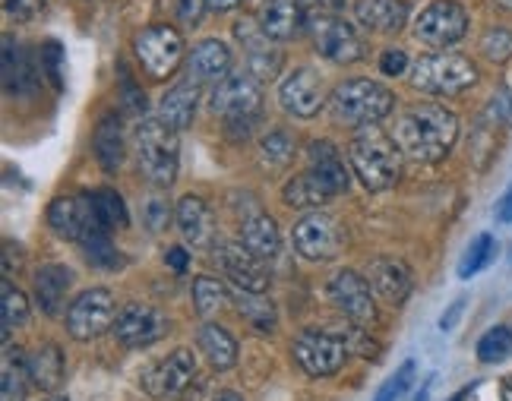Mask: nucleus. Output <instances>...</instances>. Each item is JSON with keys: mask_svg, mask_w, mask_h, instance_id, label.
I'll use <instances>...</instances> for the list:
<instances>
[{"mask_svg": "<svg viewBox=\"0 0 512 401\" xmlns=\"http://www.w3.org/2000/svg\"><path fill=\"white\" fill-rule=\"evenodd\" d=\"M389 136L396 139V146L411 162H443L459 139V117L449 108L440 105H411L405 108Z\"/></svg>", "mask_w": 512, "mask_h": 401, "instance_id": "obj_1", "label": "nucleus"}, {"mask_svg": "<svg viewBox=\"0 0 512 401\" xmlns=\"http://www.w3.org/2000/svg\"><path fill=\"white\" fill-rule=\"evenodd\" d=\"M348 162L370 193H383L389 187H396V180L402 174V152L396 146V139L383 133L377 124L361 127L351 136Z\"/></svg>", "mask_w": 512, "mask_h": 401, "instance_id": "obj_2", "label": "nucleus"}, {"mask_svg": "<svg viewBox=\"0 0 512 401\" xmlns=\"http://www.w3.org/2000/svg\"><path fill=\"white\" fill-rule=\"evenodd\" d=\"M133 149L149 184H174L177 168H181V130L168 127L162 117H143L133 130Z\"/></svg>", "mask_w": 512, "mask_h": 401, "instance_id": "obj_3", "label": "nucleus"}, {"mask_svg": "<svg viewBox=\"0 0 512 401\" xmlns=\"http://www.w3.org/2000/svg\"><path fill=\"white\" fill-rule=\"evenodd\" d=\"M212 114L225 120L234 139H247L263 117V83L250 73H228L219 86L212 89Z\"/></svg>", "mask_w": 512, "mask_h": 401, "instance_id": "obj_4", "label": "nucleus"}, {"mask_svg": "<svg viewBox=\"0 0 512 401\" xmlns=\"http://www.w3.org/2000/svg\"><path fill=\"white\" fill-rule=\"evenodd\" d=\"M329 108L336 120L351 127H373L396 111V95H392L377 79H348L329 95Z\"/></svg>", "mask_w": 512, "mask_h": 401, "instance_id": "obj_5", "label": "nucleus"}, {"mask_svg": "<svg viewBox=\"0 0 512 401\" xmlns=\"http://www.w3.org/2000/svg\"><path fill=\"white\" fill-rule=\"evenodd\" d=\"M133 54H136V64L140 70L162 83V79L174 76L177 67L187 64V48H184V35L177 32L174 26L165 23H155L146 26L140 35L133 38Z\"/></svg>", "mask_w": 512, "mask_h": 401, "instance_id": "obj_6", "label": "nucleus"}, {"mask_svg": "<svg viewBox=\"0 0 512 401\" xmlns=\"http://www.w3.org/2000/svg\"><path fill=\"white\" fill-rule=\"evenodd\" d=\"M478 83V67L462 54H427L411 67V86L427 95H462Z\"/></svg>", "mask_w": 512, "mask_h": 401, "instance_id": "obj_7", "label": "nucleus"}, {"mask_svg": "<svg viewBox=\"0 0 512 401\" xmlns=\"http://www.w3.org/2000/svg\"><path fill=\"white\" fill-rule=\"evenodd\" d=\"M307 32L317 54L326 57L329 64H358L364 57V38L336 13H310Z\"/></svg>", "mask_w": 512, "mask_h": 401, "instance_id": "obj_8", "label": "nucleus"}, {"mask_svg": "<svg viewBox=\"0 0 512 401\" xmlns=\"http://www.w3.org/2000/svg\"><path fill=\"white\" fill-rule=\"evenodd\" d=\"M114 319H117L114 294L108 288H89L67 307L64 323H67L70 338H76V342H92V338L114 329Z\"/></svg>", "mask_w": 512, "mask_h": 401, "instance_id": "obj_9", "label": "nucleus"}, {"mask_svg": "<svg viewBox=\"0 0 512 401\" xmlns=\"http://www.w3.org/2000/svg\"><path fill=\"white\" fill-rule=\"evenodd\" d=\"M468 35V13L456 0H433L415 19V38L427 48L459 45Z\"/></svg>", "mask_w": 512, "mask_h": 401, "instance_id": "obj_10", "label": "nucleus"}, {"mask_svg": "<svg viewBox=\"0 0 512 401\" xmlns=\"http://www.w3.org/2000/svg\"><path fill=\"white\" fill-rule=\"evenodd\" d=\"M294 360H298V367L307 373V376H336L345 360H348V345L345 338L339 335H329V332H320V329H307L294 338V348H291Z\"/></svg>", "mask_w": 512, "mask_h": 401, "instance_id": "obj_11", "label": "nucleus"}, {"mask_svg": "<svg viewBox=\"0 0 512 401\" xmlns=\"http://www.w3.org/2000/svg\"><path fill=\"white\" fill-rule=\"evenodd\" d=\"M291 244L304 259H310V263H329V259L339 256V250L345 244V231L339 228V222L332 215L310 212L294 225Z\"/></svg>", "mask_w": 512, "mask_h": 401, "instance_id": "obj_12", "label": "nucleus"}, {"mask_svg": "<svg viewBox=\"0 0 512 401\" xmlns=\"http://www.w3.org/2000/svg\"><path fill=\"white\" fill-rule=\"evenodd\" d=\"M196 379V360L187 348L171 351L165 360L143 370L140 383L155 401H181Z\"/></svg>", "mask_w": 512, "mask_h": 401, "instance_id": "obj_13", "label": "nucleus"}, {"mask_svg": "<svg viewBox=\"0 0 512 401\" xmlns=\"http://www.w3.org/2000/svg\"><path fill=\"white\" fill-rule=\"evenodd\" d=\"M212 263L219 266V272L228 278L234 288H244V291H266L269 288V269H266V259L256 256L244 240L241 244H219L212 247Z\"/></svg>", "mask_w": 512, "mask_h": 401, "instance_id": "obj_14", "label": "nucleus"}, {"mask_svg": "<svg viewBox=\"0 0 512 401\" xmlns=\"http://www.w3.org/2000/svg\"><path fill=\"white\" fill-rule=\"evenodd\" d=\"M48 225L57 237L64 240H76L83 244V237H89L92 231L105 228L102 218H98L92 196L89 193H70V196H57L48 206Z\"/></svg>", "mask_w": 512, "mask_h": 401, "instance_id": "obj_15", "label": "nucleus"}, {"mask_svg": "<svg viewBox=\"0 0 512 401\" xmlns=\"http://www.w3.org/2000/svg\"><path fill=\"white\" fill-rule=\"evenodd\" d=\"M114 338L130 351H143L155 342H162L168 332V319L162 310L149 304H130L114 319Z\"/></svg>", "mask_w": 512, "mask_h": 401, "instance_id": "obj_16", "label": "nucleus"}, {"mask_svg": "<svg viewBox=\"0 0 512 401\" xmlns=\"http://www.w3.org/2000/svg\"><path fill=\"white\" fill-rule=\"evenodd\" d=\"M234 35H238V42L244 45V57H247V73L253 79H275L282 73V51L272 45V38L263 32V26L256 23V16H244L238 19V26H234Z\"/></svg>", "mask_w": 512, "mask_h": 401, "instance_id": "obj_17", "label": "nucleus"}, {"mask_svg": "<svg viewBox=\"0 0 512 401\" xmlns=\"http://www.w3.org/2000/svg\"><path fill=\"white\" fill-rule=\"evenodd\" d=\"M329 300L336 304L354 326H370L377 323V307H373V294H370V282L364 275L342 269L332 275L329 282Z\"/></svg>", "mask_w": 512, "mask_h": 401, "instance_id": "obj_18", "label": "nucleus"}, {"mask_svg": "<svg viewBox=\"0 0 512 401\" xmlns=\"http://www.w3.org/2000/svg\"><path fill=\"white\" fill-rule=\"evenodd\" d=\"M279 105L291 114V117H317L323 108V86L317 70L310 67H298L291 70L282 83H279Z\"/></svg>", "mask_w": 512, "mask_h": 401, "instance_id": "obj_19", "label": "nucleus"}, {"mask_svg": "<svg viewBox=\"0 0 512 401\" xmlns=\"http://www.w3.org/2000/svg\"><path fill=\"white\" fill-rule=\"evenodd\" d=\"M231 73V48L219 38H203L187 51V79L196 86H219Z\"/></svg>", "mask_w": 512, "mask_h": 401, "instance_id": "obj_20", "label": "nucleus"}, {"mask_svg": "<svg viewBox=\"0 0 512 401\" xmlns=\"http://www.w3.org/2000/svg\"><path fill=\"white\" fill-rule=\"evenodd\" d=\"M174 222L181 228L184 240L193 250H206L215 244V215L206 199L200 196H184L174 209Z\"/></svg>", "mask_w": 512, "mask_h": 401, "instance_id": "obj_21", "label": "nucleus"}, {"mask_svg": "<svg viewBox=\"0 0 512 401\" xmlns=\"http://www.w3.org/2000/svg\"><path fill=\"white\" fill-rule=\"evenodd\" d=\"M253 16L272 42H288L307 26V13L298 0H263Z\"/></svg>", "mask_w": 512, "mask_h": 401, "instance_id": "obj_22", "label": "nucleus"}, {"mask_svg": "<svg viewBox=\"0 0 512 401\" xmlns=\"http://www.w3.org/2000/svg\"><path fill=\"white\" fill-rule=\"evenodd\" d=\"M0 64H4V89H7V95L26 98V95L35 92L38 70L32 64V54L26 51L23 42H16L13 35H4V57H0Z\"/></svg>", "mask_w": 512, "mask_h": 401, "instance_id": "obj_23", "label": "nucleus"}, {"mask_svg": "<svg viewBox=\"0 0 512 401\" xmlns=\"http://www.w3.org/2000/svg\"><path fill=\"white\" fill-rule=\"evenodd\" d=\"M35 304L45 316H57L67 307V294L73 288V272L61 263H45L35 272Z\"/></svg>", "mask_w": 512, "mask_h": 401, "instance_id": "obj_24", "label": "nucleus"}, {"mask_svg": "<svg viewBox=\"0 0 512 401\" xmlns=\"http://www.w3.org/2000/svg\"><path fill=\"white\" fill-rule=\"evenodd\" d=\"M307 171L313 177H320L323 184L332 190V196H339L351 187V177H348V168L342 162L339 149L326 143V139H313L307 146Z\"/></svg>", "mask_w": 512, "mask_h": 401, "instance_id": "obj_25", "label": "nucleus"}, {"mask_svg": "<svg viewBox=\"0 0 512 401\" xmlns=\"http://www.w3.org/2000/svg\"><path fill=\"white\" fill-rule=\"evenodd\" d=\"M367 282L373 291H380L389 304H405V297L411 294V272L396 256L373 259L367 266Z\"/></svg>", "mask_w": 512, "mask_h": 401, "instance_id": "obj_26", "label": "nucleus"}, {"mask_svg": "<svg viewBox=\"0 0 512 401\" xmlns=\"http://www.w3.org/2000/svg\"><path fill=\"white\" fill-rule=\"evenodd\" d=\"M354 19L370 32L392 35L405 29L408 4L405 0H358V4H354Z\"/></svg>", "mask_w": 512, "mask_h": 401, "instance_id": "obj_27", "label": "nucleus"}, {"mask_svg": "<svg viewBox=\"0 0 512 401\" xmlns=\"http://www.w3.org/2000/svg\"><path fill=\"white\" fill-rule=\"evenodd\" d=\"M92 149L98 165H102L108 174H114L117 168L124 165V155H127V139H124V124L117 114H105L98 120L95 136H92Z\"/></svg>", "mask_w": 512, "mask_h": 401, "instance_id": "obj_28", "label": "nucleus"}, {"mask_svg": "<svg viewBox=\"0 0 512 401\" xmlns=\"http://www.w3.org/2000/svg\"><path fill=\"white\" fill-rule=\"evenodd\" d=\"M67 376V360H64V351L45 342L42 348H35L32 357H29V383L42 392H57Z\"/></svg>", "mask_w": 512, "mask_h": 401, "instance_id": "obj_29", "label": "nucleus"}, {"mask_svg": "<svg viewBox=\"0 0 512 401\" xmlns=\"http://www.w3.org/2000/svg\"><path fill=\"white\" fill-rule=\"evenodd\" d=\"M241 237L256 256L266 259V263H272V259L282 253V231L275 225V218H269L266 212L247 215L241 225Z\"/></svg>", "mask_w": 512, "mask_h": 401, "instance_id": "obj_30", "label": "nucleus"}, {"mask_svg": "<svg viewBox=\"0 0 512 401\" xmlns=\"http://www.w3.org/2000/svg\"><path fill=\"white\" fill-rule=\"evenodd\" d=\"M196 105H200V86L187 79V83H177L174 89L165 92L159 105V117L174 130H187L196 117Z\"/></svg>", "mask_w": 512, "mask_h": 401, "instance_id": "obj_31", "label": "nucleus"}, {"mask_svg": "<svg viewBox=\"0 0 512 401\" xmlns=\"http://www.w3.org/2000/svg\"><path fill=\"white\" fill-rule=\"evenodd\" d=\"M282 199L285 206L301 209V212H320V206H326L332 199V190L323 184L320 177H313L310 171L291 177L288 184L282 187Z\"/></svg>", "mask_w": 512, "mask_h": 401, "instance_id": "obj_32", "label": "nucleus"}, {"mask_svg": "<svg viewBox=\"0 0 512 401\" xmlns=\"http://www.w3.org/2000/svg\"><path fill=\"white\" fill-rule=\"evenodd\" d=\"M196 342H200L203 357L215 370H231L238 364V338H234L225 326L206 323L200 329V335H196Z\"/></svg>", "mask_w": 512, "mask_h": 401, "instance_id": "obj_33", "label": "nucleus"}, {"mask_svg": "<svg viewBox=\"0 0 512 401\" xmlns=\"http://www.w3.org/2000/svg\"><path fill=\"white\" fill-rule=\"evenodd\" d=\"M231 304L238 307L244 323H250L260 335H269L279 323V316H275V304L266 300L260 291H244V288H234L231 291Z\"/></svg>", "mask_w": 512, "mask_h": 401, "instance_id": "obj_34", "label": "nucleus"}, {"mask_svg": "<svg viewBox=\"0 0 512 401\" xmlns=\"http://www.w3.org/2000/svg\"><path fill=\"white\" fill-rule=\"evenodd\" d=\"M29 360L26 354L7 342L4 348V373H0V401H26Z\"/></svg>", "mask_w": 512, "mask_h": 401, "instance_id": "obj_35", "label": "nucleus"}, {"mask_svg": "<svg viewBox=\"0 0 512 401\" xmlns=\"http://www.w3.org/2000/svg\"><path fill=\"white\" fill-rule=\"evenodd\" d=\"M190 294H193V307H196V313H200V316H209L215 310H222L228 300H231L228 285L225 282H215V278H209V275L193 278Z\"/></svg>", "mask_w": 512, "mask_h": 401, "instance_id": "obj_36", "label": "nucleus"}, {"mask_svg": "<svg viewBox=\"0 0 512 401\" xmlns=\"http://www.w3.org/2000/svg\"><path fill=\"white\" fill-rule=\"evenodd\" d=\"M0 319H4V338L10 342V332L19 329L29 319V297L13 288L7 278L4 285H0Z\"/></svg>", "mask_w": 512, "mask_h": 401, "instance_id": "obj_37", "label": "nucleus"}, {"mask_svg": "<svg viewBox=\"0 0 512 401\" xmlns=\"http://www.w3.org/2000/svg\"><path fill=\"white\" fill-rule=\"evenodd\" d=\"M92 206L98 212V218H102V225L108 231H117V228H127L130 215H127V206H124V196L111 190V187H102V190H92Z\"/></svg>", "mask_w": 512, "mask_h": 401, "instance_id": "obj_38", "label": "nucleus"}, {"mask_svg": "<svg viewBox=\"0 0 512 401\" xmlns=\"http://www.w3.org/2000/svg\"><path fill=\"white\" fill-rule=\"evenodd\" d=\"M497 259V240L494 234H478L468 244L462 263H459V278H475L478 272H484L490 263Z\"/></svg>", "mask_w": 512, "mask_h": 401, "instance_id": "obj_39", "label": "nucleus"}, {"mask_svg": "<svg viewBox=\"0 0 512 401\" xmlns=\"http://www.w3.org/2000/svg\"><path fill=\"white\" fill-rule=\"evenodd\" d=\"M83 250L86 259L98 269H121V253L111 244V231L108 228H98L89 237H83Z\"/></svg>", "mask_w": 512, "mask_h": 401, "instance_id": "obj_40", "label": "nucleus"}, {"mask_svg": "<svg viewBox=\"0 0 512 401\" xmlns=\"http://www.w3.org/2000/svg\"><path fill=\"white\" fill-rule=\"evenodd\" d=\"M478 360L481 364H500V360L512 357V329L494 326L478 338Z\"/></svg>", "mask_w": 512, "mask_h": 401, "instance_id": "obj_41", "label": "nucleus"}, {"mask_svg": "<svg viewBox=\"0 0 512 401\" xmlns=\"http://www.w3.org/2000/svg\"><path fill=\"white\" fill-rule=\"evenodd\" d=\"M260 155L272 168H282L294 158V139L288 136V130L282 127H272L263 139H260Z\"/></svg>", "mask_w": 512, "mask_h": 401, "instance_id": "obj_42", "label": "nucleus"}, {"mask_svg": "<svg viewBox=\"0 0 512 401\" xmlns=\"http://www.w3.org/2000/svg\"><path fill=\"white\" fill-rule=\"evenodd\" d=\"M481 54L494 64H503V60L512 57V29L506 26H490L481 35Z\"/></svg>", "mask_w": 512, "mask_h": 401, "instance_id": "obj_43", "label": "nucleus"}, {"mask_svg": "<svg viewBox=\"0 0 512 401\" xmlns=\"http://www.w3.org/2000/svg\"><path fill=\"white\" fill-rule=\"evenodd\" d=\"M411 379H415V360H405V364L380 386V392L373 395V401H399L408 392Z\"/></svg>", "mask_w": 512, "mask_h": 401, "instance_id": "obj_44", "label": "nucleus"}, {"mask_svg": "<svg viewBox=\"0 0 512 401\" xmlns=\"http://www.w3.org/2000/svg\"><path fill=\"white\" fill-rule=\"evenodd\" d=\"M61 60H64L61 45H57V42H45V45H42V54H38V67H42L45 79H51V86H54V89H61V86H64Z\"/></svg>", "mask_w": 512, "mask_h": 401, "instance_id": "obj_45", "label": "nucleus"}, {"mask_svg": "<svg viewBox=\"0 0 512 401\" xmlns=\"http://www.w3.org/2000/svg\"><path fill=\"white\" fill-rule=\"evenodd\" d=\"M206 0H174V13L184 26H196L206 13Z\"/></svg>", "mask_w": 512, "mask_h": 401, "instance_id": "obj_46", "label": "nucleus"}, {"mask_svg": "<svg viewBox=\"0 0 512 401\" xmlns=\"http://www.w3.org/2000/svg\"><path fill=\"white\" fill-rule=\"evenodd\" d=\"M4 10L13 16V19H35L38 13L45 10V0H4Z\"/></svg>", "mask_w": 512, "mask_h": 401, "instance_id": "obj_47", "label": "nucleus"}, {"mask_svg": "<svg viewBox=\"0 0 512 401\" xmlns=\"http://www.w3.org/2000/svg\"><path fill=\"white\" fill-rule=\"evenodd\" d=\"M380 70H383V76H402V73L408 70V54L399 51V48L383 51V57H380Z\"/></svg>", "mask_w": 512, "mask_h": 401, "instance_id": "obj_48", "label": "nucleus"}, {"mask_svg": "<svg viewBox=\"0 0 512 401\" xmlns=\"http://www.w3.org/2000/svg\"><path fill=\"white\" fill-rule=\"evenodd\" d=\"M146 218H149V228L152 231H162L171 222V209H168L165 199H152L149 209H146Z\"/></svg>", "mask_w": 512, "mask_h": 401, "instance_id": "obj_49", "label": "nucleus"}, {"mask_svg": "<svg viewBox=\"0 0 512 401\" xmlns=\"http://www.w3.org/2000/svg\"><path fill=\"white\" fill-rule=\"evenodd\" d=\"M490 117L497 124H512V92H500L494 102H490Z\"/></svg>", "mask_w": 512, "mask_h": 401, "instance_id": "obj_50", "label": "nucleus"}, {"mask_svg": "<svg viewBox=\"0 0 512 401\" xmlns=\"http://www.w3.org/2000/svg\"><path fill=\"white\" fill-rule=\"evenodd\" d=\"M298 4L310 16V13H336L342 7V0H298Z\"/></svg>", "mask_w": 512, "mask_h": 401, "instance_id": "obj_51", "label": "nucleus"}, {"mask_svg": "<svg viewBox=\"0 0 512 401\" xmlns=\"http://www.w3.org/2000/svg\"><path fill=\"white\" fill-rule=\"evenodd\" d=\"M462 310H465V297H459L456 304H452L443 316H440V329L443 332H449V329H456V323L462 319Z\"/></svg>", "mask_w": 512, "mask_h": 401, "instance_id": "obj_52", "label": "nucleus"}, {"mask_svg": "<svg viewBox=\"0 0 512 401\" xmlns=\"http://www.w3.org/2000/svg\"><path fill=\"white\" fill-rule=\"evenodd\" d=\"M165 263L174 269V272H184L187 269V263H190V259H187V253L181 250V247H171L168 253H165Z\"/></svg>", "mask_w": 512, "mask_h": 401, "instance_id": "obj_53", "label": "nucleus"}, {"mask_svg": "<svg viewBox=\"0 0 512 401\" xmlns=\"http://www.w3.org/2000/svg\"><path fill=\"white\" fill-rule=\"evenodd\" d=\"M497 222H512V187L503 193V199H500V203H497Z\"/></svg>", "mask_w": 512, "mask_h": 401, "instance_id": "obj_54", "label": "nucleus"}, {"mask_svg": "<svg viewBox=\"0 0 512 401\" xmlns=\"http://www.w3.org/2000/svg\"><path fill=\"white\" fill-rule=\"evenodd\" d=\"M206 7L215 13H228V10H238L241 0H206Z\"/></svg>", "mask_w": 512, "mask_h": 401, "instance_id": "obj_55", "label": "nucleus"}, {"mask_svg": "<svg viewBox=\"0 0 512 401\" xmlns=\"http://www.w3.org/2000/svg\"><path fill=\"white\" fill-rule=\"evenodd\" d=\"M500 401H512V376L503 379V386H500Z\"/></svg>", "mask_w": 512, "mask_h": 401, "instance_id": "obj_56", "label": "nucleus"}, {"mask_svg": "<svg viewBox=\"0 0 512 401\" xmlns=\"http://www.w3.org/2000/svg\"><path fill=\"white\" fill-rule=\"evenodd\" d=\"M215 401H244L238 392H231V389H225V392H219V395H215Z\"/></svg>", "mask_w": 512, "mask_h": 401, "instance_id": "obj_57", "label": "nucleus"}, {"mask_svg": "<svg viewBox=\"0 0 512 401\" xmlns=\"http://www.w3.org/2000/svg\"><path fill=\"white\" fill-rule=\"evenodd\" d=\"M471 392H475V383H471L468 389H462V392H456L449 401H468V398H471Z\"/></svg>", "mask_w": 512, "mask_h": 401, "instance_id": "obj_58", "label": "nucleus"}, {"mask_svg": "<svg viewBox=\"0 0 512 401\" xmlns=\"http://www.w3.org/2000/svg\"><path fill=\"white\" fill-rule=\"evenodd\" d=\"M430 386H433V376H430L427 383H424V389L418 392V398H415V401H427V392H430Z\"/></svg>", "mask_w": 512, "mask_h": 401, "instance_id": "obj_59", "label": "nucleus"}, {"mask_svg": "<svg viewBox=\"0 0 512 401\" xmlns=\"http://www.w3.org/2000/svg\"><path fill=\"white\" fill-rule=\"evenodd\" d=\"M497 7H503V10H512V0H494Z\"/></svg>", "mask_w": 512, "mask_h": 401, "instance_id": "obj_60", "label": "nucleus"}, {"mask_svg": "<svg viewBox=\"0 0 512 401\" xmlns=\"http://www.w3.org/2000/svg\"><path fill=\"white\" fill-rule=\"evenodd\" d=\"M45 401H70V398H61V395H51V398H45Z\"/></svg>", "mask_w": 512, "mask_h": 401, "instance_id": "obj_61", "label": "nucleus"}, {"mask_svg": "<svg viewBox=\"0 0 512 401\" xmlns=\"http://www.w3.org/2000/svg\"><path fill=\"white\" fill-rule=\"evenodd\" d=\"M509 263H512V247H509Z\"/></svg>", "mask_w": 512, "mask_h": 401, "instance_id": "obj_62", "label": "nucleus"}]
</instances>
